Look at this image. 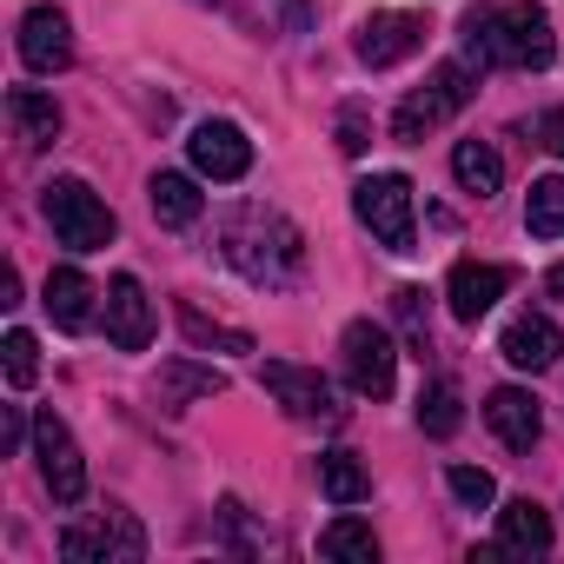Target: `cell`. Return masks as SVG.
I'll return each mask as SVG.
<instances>
[{
	"mask_svg": "<svg viewBox=\"0 0 564 564\" xmlns=\"http://www.w3.org/2000/svg\"><path fill=\"white\" fill-rule=\"evenodd\" d=\"M226 259L265 293L293 286L306 272V232L272 206H239V213H226Z\"/></svg>",
	"mask_w": 564,
	"mask_h": 564,
	"instance_id": "1",
	"label": "cell"
},
{
	"mask_svg": "<svg viewBox=\"0 0 564 564\" xmlns=\"http://www.w3.org/2000/svg\"><path fill=\"white\" fill-rule=\"evenodd\" d=\"M557 34L538 0H511V8H478L465 14V61L471 67H551Z\"/></svg>",
	"mask_w": 564,
	"mask_h": 564,
	"instance_id": "2",
	"label": "cell"
},
{
	"mask_svg": "<svg viewBox=\"0 0 564 564\" xmlns=\"http://www.w3.org/2000/svg\"><path fill=\"white\" fill-rule=\"evenodd\" d=\"M352 213L359 226L386 246V252H419V213H412V180L405 173H372L352 186Z\"/></svg>",
	"mask_w": 564,
	"mask_h": 564,
	"instance_id": "3",
	"label": "cell"
},
{
	"mask_svg": "<svg viewBox=\"0 0 564 564\" xmlns=\"http://www.w3.org/2000/svg\"><path fill=\"white\" fill-rule=\"evenodd\" d=\"M41 213H47L54 239L74 246V252H100V246L113 239V213H107V199H100L87 180H54V186L41 193Z\"/></svg>",
	"mask_w": 564,
	"mask_h": 564,
	"instance_id": "4",
	"label": "cell"
},
{
	"mask_svg": "<svg viewBox=\"0 0 564 564\" xmlns=\"http://www.w3.org/2000/svg\"><path fill=\"white\" fill-rule=\"evenodd\" d=\"M471 94H478V80H471V61H445V67H438V74H432V80H425V87H419L405 107H399L392 133H399V140H425V133H432V127H445V120H452V113H458Z\"/></svg>",
	"mask_w": 564,
	"mask_h": 564,
	"instance_id": "5",
	"label": "cell"
},
{
	"mask_svg": "<svg viewBox=\"0 0 564 564\" xmlns=\"http://www.w3.org/2000/svg\"><path fill=\"white\" fill-rule=\"evenodd\" d=\"M339 352H346V386H352L359 399H386V392H392V379H399V352H392V333H386V326L352 319L346 339H339Z\"/></svg>",
	"mask_w": 564,
	"mask_h": 564,
	"instance_id": "6",
	"label": "cell"
},
{
	"mask_svg": "<svg viewBox=\"0 0 564 564\" xmlns=\"http://www.w3.org/2000/svg\"><path fill=\"white\" fill-rule=\"evenodd\" d=\"M34 458H41V478H47L54 505H80L87 498V458H80L67 419H54V412L34 419Z\"/></svg>",
	"mask_w": 564,
	"mask_h": 564,
	"instance_id": "7",
	"label": "cell"
},
{
	"mask_svg": "<svg viewBox=\"0 0 564 564\" xmlns=\"http://www.w3.org/2000/svg\"><path fill=\"white\" fill-rule=\"evenodd\" d=\"M259 386L286 405L293 419H339V399H333V386L313 372V366H286V359H265L259 366Z\"/></svg>",
	"mask_w": 564,
	"mask_h": 564,
	"instance_id": "8",
	"label": "cell"
},
{
	"mask_svg": "<svg viewBox=\"0 0 564 564\" xmlns=\"http://www.w3.org/2000/svg\"><path fill=\"white\" fill-rule=\"evenodd\" d=\"M147 551V538H140V524L127 518V511H107L100 524H74V531H61V557H74V564H107V557H140Z\"/></svg>",
	"mask_w": 564,
	"mask_h": 564,
	"instance_id": "9",
	"label": "cell"
},
{
	"mask_svg": "<svg viewBox=\"0 0 564 564\" xmlns=\"http://www.w3.org/2000/svg\"><path fill=\"white\" fill-rule=\"evenodd\" d=\"M352 47H359L366 67H399L425 47V14H372Z\"/></svg>",
	"mask_w": 564,
	"mask_h": 564,
	"instance_id": "10",
	"label": "cell"
},
{
	"mask_svg": "<svg viewBox=\"0 0 564 564\" xmlns=\"http://www.w3.org/2000/svg\"><path fill=\"white\" fill-rule=\"evenodd\" d=\"M186 153H193V166H199L206 180H246V166H252V140H246L232 120H206V127H193Z\"/></svg>",
	"mask_w": 564,
	"mask_h": 564,
	"instance_id": "11",
	"label": "cell"
},
{
	"mask_svg": "<svg viewBox=\"0 0 564 564\" xmlns=\"http://www.w3.org/2000/svg\"><path fill=\"white\" fill-rule=\"evenodd\" d=\"M505 286H511V272H505V265L458 259V265H452V279H445V300H452V313H458L465 326H478V319L505 300Z\"/></svg>",
	"mask_w": 564,
	"mask_h": 564,
	"instance_id": "12",
	"label": "cell"
},
{
	"mask_svg": "<svg viewBox=\"0 0 564 564\" xmlns=\"http://www.w3.org/2000/svg\"><path fill=\"white\" fill-rule=\"evenodd\" d=\"M107 339L120 352H147V339H153V306H147V286L133 272H120L107 286Z\"/></svg>",
	"mask_w": 564,
	"mask_h": 564,
	"instance_id": "13",
	"label": "cell"
},
{
	"mask_svg": "<svg viewBox=\"0 0 564 564\" xmlns=\"http://www.w3.org/2000/svg\"><path fill=\"white\" fill-rule=\"evenodd\" d=\"M21 61H28L34 74H61V67H74V28H67L61 8H34V14L21 21Z\"/></svg>",
	"mask_w": 564,
	"mask_h": 564,
	"instance_id": "14",
	"label": "cell"
},
{
	"mask_svg": "<svg viewBox=\"0 0 564 564\" xmlns=\"http://www.w3.org/2000/svg\"><path fill=\"white\" fill-rule=\"evenodd\" d=\"M498 352H505L518 372H551V366H557V352H564V339H557V326H551L544 313H518V319L505 326Z\"/></svg>",
	"mask_w": 564,
	"mask_h": 564,
	"instance_id": "15",
	"label": "cell"
},
{
	"mask_svg": "<svg viewBox=\"0 0 564 564\" xmlns=\"http://www.w3.org/2000/svg\"><path fill=\"white\" fill-rule=\"evenodd\" d=\"M485 425H491L511 452H531V445H538V432H544V412H538V399H531V392L498 386V392L485 399Z\"/></svg>",
	"mask_w": 564,
	"mask_h": 564,
	"instance_id": "16",
	"label": "cell"
},
{
	"mask_svg": "<svg viewBox=\"0 0 564 564\" xmlns=\"http://www.w3.org/2000/svg\"><path fill=\"white\" fill-rule=\"evenodd\" d=\"M498 551H505V557H544V551H551V518H544V505L511 498V505L498 511Z\"/></svg>",
	"mask_w": 564,
	"mask_h": 564,
	"instance_id": "17",
	"label": "cell"
},
{
	"mask_svg": "<svg viewBox=\"0 0 564 564\" xmlns=\"http://www.w3.org/2000/svg\"><path fill=\"white\" fill-rule=\"evenodd\" d=\"M94 279L87 272H74V265H61V272H47V313H54V326L61 333H80L87 319H94Z\"/></svg>",
	"mask_w": 564,
	"mask_h": 564,
	"instance_id": "18",
	"label": "cell"
},
{
	"mask_svg": "<svg viewBox=\"0 0 564 564\" xmlns=\"http://www.w3.org/2000/svg\"><path fill=\"white\" fill-rule=\"evenodd\" d=\"M8 113H14V133H21L28 153L54 147V133H61V107H54L41 87H14V94H8Z\"/></svg>",
	"mask_w": 564,
	"mask_h": 564,
	"instance_id": "19",
	"label": "cell"
},
{
	"mask_svg": "<svg viewBox=\"0 0 564 564\" xmlns=\"http://www.w3.org/2000/svg\"><path fill=\"white\" fill-rule=\"evenodd\" d=\"M452 180H458L465 193L491 199V193L505 186V160H498V147H485V140H458V147H452Z\"/></svg>",
	"mask_w": 564,
	"mask_h": 564,
	"instance_id": "20",
	"label": "cell"
},
{
	"mask_svg": "<svg viewBox=\"0 0 564 564\" xmlns=\"http://www.w3.org/2000/svg\"><path fill=\"white\" fill-rule=\"evenodd\" d=\"M147 199H153V219L160 226H193L199 219V186L186 180V173H153V186H147Z\"/></svg>",
	"mask_w": 564,
	"mask_h": 564,
	"instance_id": "21",
	"label": "cell"
},
{
	"mask_svg": "<svg viewBox=\"0 0 564 564\" xmlns=\"http://www.w3.org/2000/svg\"><path fill=\"white\" fill-rule=\"evenodd\" d=\"M319 557H333V564H372L379 557V538H372L366 518H333L319 531Z\"/></svg>",
	"mask_w": 564,
	"mask_h": 564,
	"instance_id": "22",
	"label": "cell"
},
{
	"mask_svg": "<svg viewBox=\"0 0 564 564\" xmlns=\"http://www.w3.org/2000/svg\"><path fill=\"white\" fill-rule=\"evenodd\" d=\"M319 485H326L333 505H366L372 498V478H366V465L352 452H326L319 458Z\"/></svg>",
	"mask_w": 564,
	"mask_h": 564,
	"instance_id": "23",
	"label": "cell"
},
{
	"mask_svg": "<svg viewBox=\"0 0 564 564\" xmlns=\"http://www.w3.org/2000/svg\"><path fill=\"white\" fill-rule=\"evenodd\" d=\"M213 392H226V379H219L213 366H186V359H173V366L160 372V405H186V399H213Z\"/></svg>",
	"mask_w": 564,
	"mask_h": 564,
	"instance_id": "24",
	"label": "cell"
},
{
	"mask_svg": "<svg viewBox=\"0 0 564 564\" xmlns=\"http://www.w3.org/2000/svg\"><path fill=\"white\" fill-rule=\"evenodd\" d=\"M180 333H186L199 352H206V346H213V352H252V333L219 326V319H206V313H199V306H186V300H180Z\"/></svg>",
	"mask_w": 564,
	"mask_h": 564,
	"instance_id": "25",
	"label": "cell"
},
{
	"mask_svg": "<svg viewBox=\"0 0 564 564\" xmlns=\"http://www.w3.org/2000/svg\"><path fill=\"white\" fill-rule=\"evenodd\" d=\"M524 226H531L538 239H557V232H564V173H551V180H531Z\"/></svg>",
	"mask_w": 564,
	"mask_h": 564,
	"instance_id": "26",
	"label": "cell"
},
{
	"mask_svg": "<svg viewBox=\"0 0 564 564\" xmlns=\"http://www.w3.org/2000/svg\"><path fill=\"white\" fill-rule=\"evenodd\" d=\"M458 419H465V412H458V386H452V379H432V386L419 392V425H425L432 438H452Z\"/></svg>",
	"mask_w": 564,
	"mask_h": 564,
	"instance_id": "27",
	"label": "cell"
},
{
	"mask_svg": "<svg viewBox=\"0 0 564 564\" xmlns=\"http://www.w3.org/2000/svg\"><path fill=\"white\" fill-rule=\"evenodd\" d=\"M392 313H399L412 352L425 359V352H432V313H425V293H419V286H399V293H392Z\"/></svg>",
	"mask_w": 564,
	"mask_h": 564,
	"instance_id": "28",
	"label": "cell"
},
{
	"mask_svg": "<svg viewBox=\"0 0 564 564\" xmlns=\"http://www.w3.org/2000/svg\"><path fill=\"white\" fill-rule=\"evenodd\" d=\"M0 352H8V386L14 392H28L34 386V372H41V346H34V333H8V339H0Z\"/></svg>",
	"mask_w": 564,
	"mask_h": 564,
	"instance_id": "29",
	"label": "cell"
},
{
	"mask_svg": "<svg viewBox=\"0 0 564 564\" xmlns=\"http://www.w3.org/2000/svg\"><path fill=\"white\" fill-rule=\"evenodd\" d=\"M445 485H452V498H458V505H471V511H485V505L498 498L491 471H478V465H452V471H445Z\"/></svg>",
	"mask_w": 564,
	"mask_h": 564,
	"instance_id": "30",
	"label": "cell"
},
{
	"mask_svg": "<svg viewBox=\"0 0 564 564\" xmlns=\"http://www.w3.org/2000/svg\"><path fill=\"white\" fill-rule=\"evenodd\" d=\"M339 153H366V113L359 107L339 113Z\"/></svg>",
	"mask_w": 564,
	"mask_h": 564,
	"instance_id": "31",
	"label": "cell"
},
{
	"mask_svg": "<svg viewBox=\"0 0 564 564\" xmlns=\"http://www.w3.org/2000/svg\"><path fill=\"white\" fill-rule=\"evenodd\" d=\"M538 140L564 160V107H544V113H538Z\"/></svg>",
	"mask_w": 564,
	"mask_h": 564,
	"instance_id": "32",
	"label": "cell"
},
{
	"mask_svg": "<svg viewBox=\"0 0 564 564\" xmlns=\"http://www.w3.org/2000/svg\"><path fill=\"white\" fill-rule=\"evenodd\" d=\"M0 445H8V452H21V445H28V419H21L14 405H8V425H0Z\"/></svg>",
	"mask_w": 564,
	"mask_h": 564,
	"instance_id": "33",
	"label": "cell"
},
{
	"mask_svg": "<svg viewBox=\"0 0 564 564\" xmlns=\"http://www.w3.org/2000/svg\"><path fill=\"white\" fill-rule=\"evenodd\" d=\"M544 293H551V300H564V259H557V265L544 272Z\"/></svg>",
	"mask_w": 564,
	"mask_h": 564,
	"instance_id": "34",
	"label": "cell"
}]
</instances>
